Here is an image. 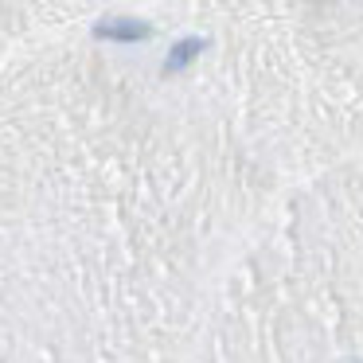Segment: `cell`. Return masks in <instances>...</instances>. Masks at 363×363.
Masks as SVG:
<instances>
[{"mask_svg":"<svg viewBox=\"0 0 363 363\" xmlns=\"http://www.w3.org/2000/svg\"><path fill=\"white\" fill-rule=\"evenodd\" d=\"M149 35H152V28L133 16H106L94 24V40H106V43H141Z\"/></svg>","mask_w":363,"mask_h":363,"instance_id":"obj_1","label":"cell"},{"mask_svg":"<svg viewBox=\"0 0 363 363\" xmlns=\"http://www.w3.org/2000/svg\"><path fill=\"white\" fill-rule=\"evenodd\" d=\"M203 48H207V40H199V35H188V40H180L172 51H168V59H164V67H160V71H164V74H180L188 63H196V55H199Z\"/></svg>","mask_w":363,"mask_h":363,"instance_id":"obj_2","label":"cell"}]
</instances>
